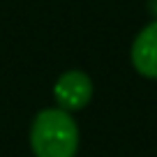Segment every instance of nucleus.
<instances>
[{"label": "nucleus", "instance_id": "nucleus-2", "mask_svg": "<svg viewBox=\"0 0 157 157\" xmlns=\"http://www.w3.org/2000/svg\"><path fill=\"white\" fill-rule=\"evenodd\" d=\"M53 97L63 106V111H76L83 109L93 97V81L81 69H69L56 81Z\"/></svg>", "mask_w": 157, "mask_h": 157}, {"label": "nucleus", "instance_id": "nucleus-3", "mask_svg": "<svg viewBox=\"0 0 157 157\" xmlns=\"http://www.w3.org/2000/svg\"><path fill=\"white\" fill-rule=\"evenodd\" d=\"M132 63L139 74L157 78V21L148 23L132 44Z\"/></svg>", "mask_w": 157, "mask_h": 157}, {"label": "nucleus", "instance_id": "nucleus-1", "mask_svg": "<svg viewBox=\"0 0 157 157\" xmlns=\"http://www.w3.org/2000/svg\"><path fill=\"white\" fill-rule=\"evenodd\" d=\"M30 148L37 157H74L78 150V127L69 111L44 109L30 127Z\"/></svg>", "mask_w": 157, "mask_h": 157}]
</instances>
